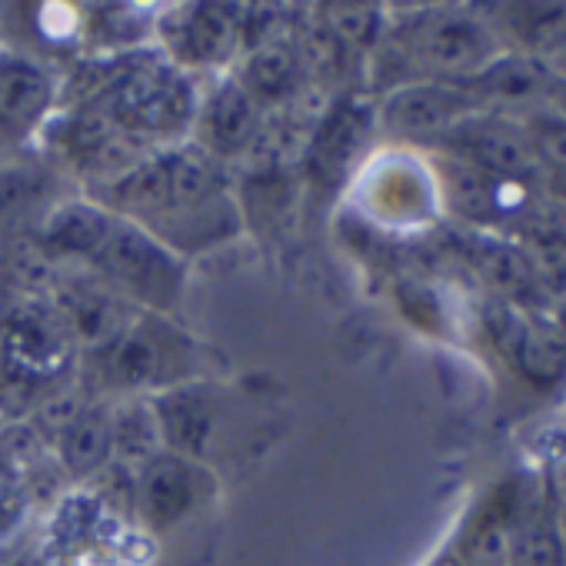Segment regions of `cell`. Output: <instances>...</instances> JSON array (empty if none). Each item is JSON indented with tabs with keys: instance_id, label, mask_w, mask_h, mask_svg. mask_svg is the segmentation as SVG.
<instances>
[{
	"instance_id": "obj_18",
	"label": "cell",
	"mask_w": 566,
	"mask_h": 566,
	"mask_svg": "<svg viewBox=\"0 0 566 566\" xmlns=\"http://www.w3.org/2000/svg\"><path fill=\"white\" fill-rule=\"evenodd\" d=\"M510 566H566V543L553 513L523 520L510 539Z\"/></svg>"
},
{
	"instance_id": "obj_21",
	"label": "cell",
	"mask_w": 566,
	"mask_h": 566,
	"mask_svg": "<svg viewBox=\"0 0 566 566\" xmlns=\"http://www.w3.org/2000/svg\"><path fill=\"white\" fill-rule=\"evenodd\" d=\"M526 144L539 167H549L553 174H566V120L559 114L539 117L530 127Z\"/></svg>"
},
{
	"instance_id": "obj_8",
	"label": "cell",
	"mask_w": 566,
	"mask_h": 566,
	"mask_svg": "<svg viewBox=\"0 0 566 566\" xmlns=\"http://www.w3.org/2000/svg\"><path fill=\"white\" fill-rule=\"evenodd\" d=\"M453 140L460 144V154L467 164L483 170L493 180H530L539 164L526 144V134H516L503 124H463L453 130Z\"/></svg>"
},
{
	"instance_id": "obj_9",
	"label": "cell",
	"mask_w": 566,
	"mask_h": 566,
	"mask_svg": "<svg viewBox=\"0 0 566 566\" xmlns=\"http://www.w3.org/2000/svg\"><path fill=\"white\" fill-rule=\"evenodd\" d=\"M203 130L210 150L243 154L263 130V107L240 87V81H227L203 107Z\"/></svg>"
},
{
	"instance_id": "obj_2",
	"label": "cell",
	"mask_w": 566,
	"mask_h": 566,
	"mask_svg": "<svg viewBox=\"0 0 566 566\" xmlns=\"http://www.w3.org/2000/svg\"><path fill=\"white\" fill-rule=\"evenodd\" d=\"M193 84L164 61L130 67L111 91L107 117L127 134H177L193 117Z\"/></svg>"
},
{
	"instance_id": "obj_15",
	"label": "cell",
	"mask_w": 566,
	"mask_h": 566,
	"mask_svg": "<svg viewBox=\"0 0 566 566\" xmlns=\"http://www.w3.org/2000/svg\"><path fill=\"white\" fill-rule=\"evenodd\" d=\"M513 360L533 387H556L566 377V340L546 331L520 327L513 334Z\"/></svg>"
},
{
	"instance_id": "obj_13",
	"label": "cell",
	"mask_w": 566,
	"mask_h": 566,
	"mask_svg": "<svg viewBox=\"0 0 566 566\" xmlns=\"http://www.w3.org/2000/svg\"><path fill=\"white\" fill-rule=\"evenodd\" d=\"M516 180H493L483 170H476L473 164H467L463 157H450L443 164V187L447 197L453 203V210H460L470 220H490L500 217L506 210L503 193L506 187Z\"/></svg>"
},
{
	"instance_id": "obj_10",
	"label": "cell",
	"mask_w": 566,
	"mask_h": 566,
	"mask_svg": "<svg viewBox=\"0 0 566 566\" xmlns=\"http://www.w3.org/2000/svg\"><path fill=\"white\" fill-rule=\"evenodd\" d=\"M157 413V427H160V440H170V453H200L210 440V427H213V407L210 397L200 387L180 384L170 387L160 403L154 407Z\"/></svg>"
},
{
	"instance_id": "obj_4",
	"label": "cell",
	"mask_w": 566,
	"mask_h": 566,
	"mask_svg": "<svg viewBox=\"0 0 566 566\" xmlns=\"http://www.w3.org/2000/svg\"><path fill=\"white\" fill-rule=\"evenodd\" d=\"M413 54L443 77H476L496 57V38L473 14H433L413 34Z\"/></svg>"
},
{
	"instance_id": "obj_23",
	"label": "cell",
	"mask_w": 566,
	"mask_h": 566,
	"mask_svg": "<svg viewBox=\"0 0 566 566\" xmlns=\"http://www.w3.org/2000/svg\"><path fill=\"white\" fill-rule=\"evenodd\" d=\"M331 34L337 44H374L380 34V14L374 8H337L331 14Z\"/></svg>"
},
{
	"instance_id": "obj_3",
	"label": "cell",
	"mask_w": 566,
	"mask_h": 566,
	"mask_svg": "<svg viewBox=\"0 0 566 566\" xmlns=\"http://www.w3.org/2000/svg\"><path fill=\"white\" fill-rule=\"evenodd\" d=\"M187 344L157 321H140L111 344V374L127 387H180L190 374Z\"/></svg>"
},
{
	"instance_id": "obj_11",
	"label": "cell",
	"mask_w": 566,
	"mask_h": 566,
	"mask_svg": "<svg viewBox=\"0 0 566 566\" xmlns=\"http://www.w3.org/2000/svg\"><path fill=\"white\" fill-rule=\"evenodd\" d=\"M237 81L260 107L287 104L301 94V57L283 44H266L250 54Z\"/></svg>"
},
{
	"instance_id": "obj_14",
	"label": "cell",
	"mask_w": 566,
	"mask_h": 566,
	"mask_svg": "<svg viewBox=\"0 0 566 566\" xmlns=\"http://www.w3.org/2000/svg\"><path fill=\"white\" fill-rule=\"evenodd\" d=\"M61 457L71 473L87 476L94 470H104L114 457V430L107 410H81L64 430H61Z\"/></svg>"
},
{
	"instance_id": "obj_19",
	"label": "cell",
	"mask_w": 566,
	"mask_h": 566,
	"mask_svg": "<svg viewBox=\"0 0 566 566\" xmlns=\"http://www.w3.org/2000/svg\"><path fill=\"white\" fill-rule=\"evenodd\" d=\"M111 430H114V453L124 460H140L147 463L150 457L160 453V427L157 413L147 403H127L111 413Z\"/></svg>"
},
{
	"instance_id": "obj_12",
	"label": "cell",
	"mask_w": 566,
	"mask_h": 566,
	"mask_svg": "<svg viewBox=\"0 0 566 566\" xmlns=\"http://www.w3.org/2000/svg\"><path fill=\"white\" fill-rule=\"evenodd\" d=\"M483 94L503 97V101H530L553 91L556 74L536 61L533 54H510V57H493L476 77H470Z\"/></svg>"
},
{
	"instance_id": "obj_26",
	"label": "cell",
	"mask_w": 566,
	"mask_h": 566,
	"mask_svg": "<svg viewBox=\"0 0 566 566\" xmlns=\"http://www.w3.org/2000/svg\"><path fill=\"white\" fill-rule=\"evenodd\" d=\"M559 327H563V334H566V304L559 307Z\"/></svg>"
},
{
	"instance_id": "obj_16",
	"label": "cell",
	"mask_w": 566,
	"mask_h": 566,
	"mask_svg": "<svg viewBox=\"0 0 566 566\" xmlns=\"http://www.w3.org/2000/svg\"><path fill=\"white\" fill-rule=\"evenodd\" d=\"M177 38L190 61H220L237 41V24L223 8H193Z\"/></svg>"
},
{
	"instance_id": "obj_28",
	"label": "cell",
	"mask_w": 566,
	"mask_h": 566,
	"mask_svg": "<svg viewBox=\"0 0 566 566\" xmlns=\"http://www.w3.org/2000/svg\"><path fill=\"white\" fill-rule=\"evenodd\" d=\"M559 61H563V67H566V48L559 51Z\"/></svg>"
},
{
	"instance_id": "obj_20",
	"label": "cell",
	"mask_w": 566,
	"mask_h": 566,
	"mask_svg": "<svg viewBox=\"0 0 566 566\" xmlns=\"http://www.w3.org/2000/svg\"><path fill=\"white\" fill-rule=\"evenodd\" d=\"M480 270L486 273V280L493 283V287L510 291V294L526 291L530 283H533L530 260H526L520 250L506 247V243H490V247H483V250H480Z\"/></svg>"
},
{
	"instance_id": "obj_5",
	"label": "cell",
	"mask_w": 566,
	"mask_h": 566,
	"mask_svg": "<svg viewBox=\"0 0 566 566\" xmlns=\"http://www.w3.org/2000/svg\"><path fill=\"white\" fill-rule=\"evenodd\" d=\"M473 97L467 87L423 81L400 87L384 104V124L400 137H440L470 120Z\"/></svg>"
},
{
	"instance_id": "obj_27",
	"label": "cell",
	"mask_w": 566,
	"mask_h": 566,
	"mask_svg": "<svg viewBox=\"0 0 566 566\" xmlns=\"http://www.w3.org/2000/svg\"><path fill=\"white\" fill-rule=\"evenodd\" d=\"M0 317H4V291H0Z\"/></svg>"
},
{
	"instance_id": "obj_25",
	"label": "cell",
	"mask_w": 566,
	"mask_h": 566,
	"mask_svg": "<svg viewBox=\"0 0 566 566\" xmlns=\"http://www.w3.org/2000/svg\"><path fill=\"white\" fill-rule=\"evenodd\" d=\"M553 193L566 203V174H556V177H553Z\"/></svg>"
},
{
	"instance_id": "obj_7",
	"label": "cell",
	"mask_w": 566,
	"mask_h": 566,
	"mask_svg": "<svg viewBox=\"0 0 566 566\" xmlns=\"http://www.w3.org/2000/svg\"><path fill=\"white\" fill-rule=\"evenodd\" d=\"M54 104V84L41 64L24 54H0V130L8 137L31 134Z\"/></svg>"
},
{
	"instance_id": "obj_24",
	"label": "cell",
	"mask_w": 566,
	"mask_h": 566,
	"mask_svg": "<svg viewBox=\"0 0 566 566\" xmlns=\"http://www.w3.org/2000/svg\"><path fill=\"white\" fill-rule=\"evenodd\" d=\"M549 101H553L556 114L566 120V77H556V84H553V91H549Z\"/></svg>"
},
{
	"instance_id": "obj_1",
	"label": "cell",
	"mask_w": 566,
	"mask_h": 566,
	"mask_svg": "<svg viewBox=\"0 0 566 566\" xmlns=\"http://www.w3.org/2000/svg\"><path fill=\"white\" fill-rule=\"evenodd\" d=\"M44 233L54 250L87 256L107 280H117L154 311H167L180 297V260L150 230L117 213L94 203H67L51 213Z\"/></svg>"
},
{
	"instance_id": "obj_22",
	"label": "cell",
	"mask_w": 566,
	"mask_h": 566,
	"mask_svg": "<svg viewBox=\"0 0 566 566\" xmlns=\"http://www.w3.org/2000/svg\"><path fill=\"white\" fill-rule=\"evenodd\" d=\"M11 347H14V354L24 364H48L54 354L61 357V337L41 317H31L24 324H14L11 327Z\"/></svg>"
},
{
	"instance_id": "obj_17",
	"label": "cell",
	"mask_w": 566,
	"mask_h": 566,
	"mask_svg": "<svg viewBox=\"0 0 566 566\" xmlns=\"http://www.w3.org/2000/svg\"><path fill=\"white\" fill-rule=\"evenodd\" d=\"M506 24L526 51L559 54L566 48V4H513Z\"/></svg>"
},
{
	"instance_id": "obj_6",
	"label": "cell",
	"mask_w": 566,
	"mask_h": 566,
	"mask_svg": "<svg viewBox=\"0 0 566 566\" xmlns=\"http://www.w3.org/2000/svg\"><path fill=\"white\" fill-rule=\"evenodd\" d=\"M197 500V483H193V467L180 453H157L147 463H140V476L134 480V506L140 516L167 530L180 523Z\"/></svg>"
}]
</instances>
